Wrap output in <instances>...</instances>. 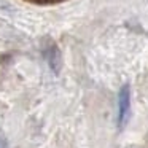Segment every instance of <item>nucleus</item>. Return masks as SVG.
Segmentation results:
<instances>
[{
    "mask_svg": "<svg viewBox=\"0 0 148 148\" xmlns=\"http://www.w3.org/2000/svg\"><path fill=\"white\" fill-rule=\"evenodd\" d=\"M42 51H43V56H45L49 69H51V72H54L58 75L62 69V56H61V51H59L58 45L53 40H46L43 43Z\"/></svg>",
    "mask_w": 148,
    "mask_h": 148,
    "instance_id": "nucleus-2",
    "label": "nucleus"
},
{
    "mask_svg": "<svg viewBox=\"0 0 148 148\" xmlns=\"http://www.w3.org/2000/svg\"><path fill=\"white\" fill-rule=\"evenodd\" d=\"M131 110V88L129 84H123L118 94V127L123 129L129 118Z\"/></svg>",
    "mask_w": 148,
    "mask_h": 148,
    "instance_id": "nucleus-1",
    "label": "nucleus"
},
{
    "mask_svg": "<svg viewBox=\"0 0 148 148\" xmlns=\"http://www.w3.org/2000/svg\"><path fill=\"white\" fill-rule=\"evenodd\" d=\"M0 148H8V145H7V142H5V138L0 135Z\"/></svg>",
    "mask_w": 148,
    "mask_h": 148,
    "instance_id": "nucleus-3",
    "label": "nucleus"
}]
</instances>
